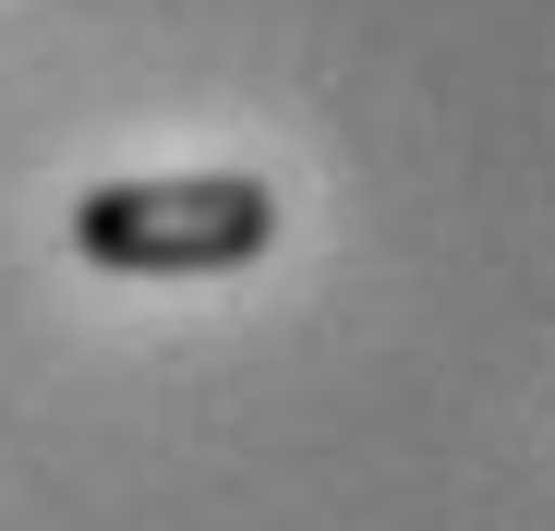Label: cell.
<instances>
[{
  "label": "cell",
  "instance_id": "obj_1",
  "mask_svg": "<svg viewBox=\"0 0 555 531\" xmlns=\"http://www.w3.org/2000/svg\"><path fill=\"white\" fill-rule=\"evenodd\" d=\"M278 242V194L242 169H169V182H98L73 206V254L109 279H230Z\"/></svg>",
  "mask_w": 555,
  "mask_h": 531
}]
</instances>
